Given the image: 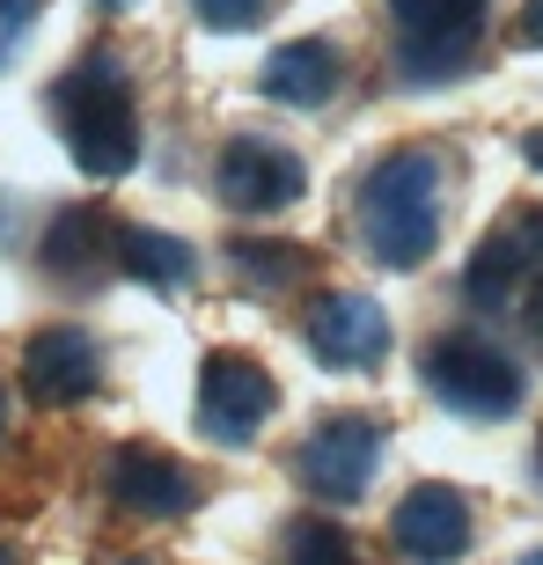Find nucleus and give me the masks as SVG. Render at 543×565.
<instances>
[{
    "mask_svg": "<svg viewBox=\"0 0 543 565\" xmlns=\"http://www.w3.org/2000/svg\"><path fill=\"white\" fill-rule=\"evenodd\" d=\"M440 199H448V162L434 147H397L360 184V206H353L360 250L375 257L382 273H418L440 243Z\"/></svg>",
    "mask_w": 543,
    "mask_h": 565,
    "instance_id": "f257e3e1",
    "label": "nucleus"
},
{
    "mask_svg": "<svg viewBox=\"0 0 543 565\" xmlns=\"http://www.w3.org/2000/svg\"><path fill=\"white\" fill-rule=\"evenodd\" d=\"M52 110H60V132L88 177H126L140 162V110H132V74L118 52H88L66 66V82L52 88Z\"/></svg>",
    "mask_w": 543,
    "mask_h": 565,
    "instance_id": "f03ea898",
    "label": "nucleus"
},
{
    "mask_svg": "<svg viewBox=\"0 0 543 565\" xmlns=\"http://www.w3.org/2000/svg\"><path fill=\"white\" fill-rule=\"evenodd\" d=\"M418 382H426L448 412H462V419H507V412L522 404V367H514L500 345L470 338V331L434 338V345L418 353Z\"/></svg>",
    "mask_w": 543,
    "mask_h": 565,
    "instance_id": "7ed1b4c3",
    "label": "nucleus"
},
{
    "mask_svg": "<svg viewBox=\"0 0 543 565\" xmlns=\"http://www.w3.org/2000/svg\"><path fill=\"white\" fill-rule=\"evenodd\" d=\"M390 22L404 82H448L485 30V0H390Z\"/></svg>",
    "mask_w": 543,
    "mask_h": 565,
    "instance_id": "20e7f679",
    "label": "nucleus"
},
{
    "mask_svg": "<svg viewBox=\"0 0 543 565\" xmlns=\"http://www.w3.org/2000/svg\"><path fill=\"white\" fill-rule=\"evenodd\" d=\"M375 462H382V419H368V412H338V419H316V434L301 440L294 478L309 484L316 500L353 507V500H368Z\"/></svg>",
    "mask_w": 543,
    "mask_h": 565,
    "instance_id": "39448f33",
    "label": "nucleus"
},
{
    "mask_svg": "<svg viewBox=\"0 0 543 565\" xmlns=\"http://www.w3.org/2000/svg\"><path fill=\"white\" fill-rule=\"evenodd\" d=\"M272 404H279V390L251 353H206V367H199V426H206V440L251 448L257 426L272 419Z\"/></svg>",
    "mask_w": 543,
    "mask_h": 565,
    "instance_id": "423d86ee",
    "label": "nucleus"
},
{
    "mask_svg": "<svg viewBox=\"0 0 543 565\" xmlns=\"http://www.w3.org/2000/svg\"><path fill=\"white\" fill-rule=\"evenodd\" d=\"M543 287V213H514L478 243L470 273H462V294L478 309H522V294Z\"/></svg>",
    "mask_w": 543,
    "mask_h": 565,
    "instance_id": "0eeeda50",
    "label": "nucleus"
},
{
    "mask_svg": "<svg viewBox=\"0 0 543 565\" xmlns=\"http://www.w3.org/2000/svg\"><path fill=\"white\" fill-rule=\"evenodd\" d=\"M213 191L228 199L235 213H279L294 206L301 191H309V169H301V154H287V147L272 140H228L221 147V162H213Z\"/></svg>",
    "mask_w": 543,
    "mask_h": 565,
    "instance_id": "6e6552de",
    "label": "nucleus"
},
{
    "mask_svg": "<svg viewBox=\"0 0 543 565\" xmlns=\"http://www.w3.org/2000/svg\"><path fill=\"white\" fill-rule=\"evenodd\" d=\"M96 382H104V345L82 323H44L22 345V390L38 404H82L96 397Z\"/></svg>",
    "mask_w": 543,
    "mask_h": 565,
    "instance_id": "1a4fd4ad",
    "label": "nucleus"
},
{
    "mask_svg": "<svg viewBox=\"0 0 543 565\" xmlns=\"http://www.w3.org/2000/svg\"><path fill=\"white\" fill-rule=\"evenodd\" d=\"M104 484H110V500L126 507V514H140V522H177V514L199 507V478L169 448H140V440L110 456Z\"/></svg>",
    "mask_w": 543,
    "mask_h": 565,
    "instance_id": "9d476101",
    "label": "nucleus"
},
{
    "mask_svg": "<svg viewBox=\"0 0 543 565\" xmlns=\"http://www.w3.org/2000/svg\"><path fill=\"white\" fill-rule=\"evenodd\" d=\"M309 353L323 360V367H353V375H368V367L390 360V316H382L368 294H316Z\"/></svg>",
    "mask_w": 543,
    "mask_h": 565,
    "instance_id": "9b49d317",
    "label": "nucleus"
},
{
    "mask_svg": "<svg viewBox=\"0 0 543 565\" xmlns=\"http://www.w3.org/2000/svg\"><path fill=\"white\" fill-rule=\"evenodd\" d=\"M390 536L412 565H456L470 551V500L456 484H418V492H404Z\"/></svg>",
    "mask_w": 543,
    "mask_h": 565,
    "instance_id": "f8f14e48",
    "label": "nucleus"
},
{
    "mask_svg": "<svg viewBox=\"0 0 543 565\" xmlns=\"http://www.w3.org/2000/svg\"><path fill=\"white\" fill-rule=\"evenodd\" d=\"M338 74H345V60H338L331 38H294V44H279V52L257 66V88H265L272 104L316 110V104L338 96Z\"/></svg>",
    "mask_w": 543,
    "mask_h": 565,
    "instance_id": "ddd939ff",
    "label": "nucleus"
},
{
    "mask_svg": "<svg viewBox=\"0 0 543 565\" xmlns=\"http://www.w3.org/2000/svg\"><path fill=\"white\" fill-rule=\"evenodd\" d=\"M44 265L60 279H96L104 265H118V228H110V213L96 206H66L44 235Z\"/></svg>",
    "mask_w": 543,
    "mask_h": 565,
    "instance_id": "4468645a",
    "label": "nucleus"
},
{
    "mask_svg": "<svg viewBox=\"0 0 543 565\" xmlns=\"http://www.w3.org/2000/svg\"><path fill=\"white\" fill-rule=\"evenodd\" d=\"M118 265H126L132 279H147V287H184V279L199 273V257L162 228H118Z\"/></svg>",
    "mask_w": 543,
    "mask_h": 565,
    "instance_id": "2eb2a0df",
    "label": "nucleus"
},
{
    "mask_svg": "<svg viewBox=\"0 0 543 565\" xmlns=\"http://www.w3.org/2000/svg\"><path fill=\"white\" fill-rule=\"evenodd\" d=\"M287 565H353V544H345V529L309 514V522L287 529Z\"/></svg>",
    "mask_w": 543,
    "mask_h": 565,
    "instance_id": "dca6fc26",
    "label": "nucleus"
},
{
    "mask_svg": "<svg viewBox=\"0 0 543 565\" xmlns=\"http://www.w3.org/2000/svg\"><path fill=\"white\" fill-rule=\"evenodd\" d=\"M191 15L206 22V30H221V38H235V30H251L265 15V0H191Z\"/></svg>",
    "mask_w": 543,
    "mask_h": 565,
    "instance_id": "f3484780",
    "label": "nucleus"
},
{
    "mask_svg": "<svg viewBox=\"0 0 543 565\" xmlns=\"http://www.w3.org/2000/svg\"><path fill=\"white\" fill-rule=\"evenodd\" d=\"M38 15H44V0H0V66L22 52V38L38 30Z\"/></svg>",
    "mask_w": 543,
    "mask_h": 565,
    "instance_id": "a211bd4d",
    "label": "nucleus"
},
{
    "mask_svg": "<svg viewBox=\"0 0 543 565\" xmlns=\"http://www.w3.org/2000/svg\"><path fill=\"white\" fill-rule=\"evenodd\" d=\"M235 265H243V273H251V279H272V287H287V279H294V265H301V257H294L287 243H279V257H265V243H235Z\"/></svg>",
    "mask_w": 543,
    "mask_h": 565,
    "instance_id": "6ab92c4d",
    "label": "nucleus"
},
{
    "mask_svg": "<svg viewBox=\"0 0 543 565\" xmlns=\"http://www.w3.org/2000/svg\"><path fill=\"white\" fill-rule=\"evenodd\" d=\"M514 38H522L529 52H543V0H522V22H514Z\"/></svg>",
    "mask_w": 543,
    "mask_h": 565,
    "instance_id": "aec40b11",
    "label": "nucleus"
},
{
    "mask_svg": "<svg viewBox=\"0 0 543 565\" xmlns=\"http://www.w3.org/2000/svg\"><path fill=\"white\" fill-rule=\"evenodd\" d=\"M529 162H536V169H543V126H536V132H529Z\"/></svg>",
    "mask_w": 543,
    "mask_h": 565,
    "instance_id": "412c9836",
    "label": "nucleus"
},
{
    "mask_svg": "<svg viewBox=\"0 0 543 565\" xmlns=\"http://www.w3.org/2000/svg\"><path fill=\"white\" fill-rule=\"evenodd\" d=\"M0 565H22V558H15V551H0Z\"/></svg>",
    "mask_w": 543,
    "mask_h": 565,
    "instance_id": "4be33fe9",
    "label": "nucleus"
},
{
    "mask_svg": "<svg viewBox=\"0 0 543 565\" xmlns=\"http://www.w3.org/2000/svg\"><path fill=\"white\" fill-rule=\"evenodd\" d=\"M522 565H543V551H529V558H522Z\"/></svg>",
    "mask_w": 543,
    "mask_h": 565,
    "instance_id": "5701e85b",
    "label": "nucleus"
},
{
    "mask_svg": "<svg viewBox=\"0 0 543 565\" xmlns=\"http://www.w3.org/2000/svg\"><path fill=\"white\" fill-rule=\"evenodd\" d=\"M0 426H8V404H0Z\"/></svg>",
    "mask_w": 543,
    "mask_h": 565,
    "instance_id": "b1692460",
    "label": "nucleus"
},
{
    "mask_svg": "<svg viewBox=\"0 0 543 565\" xmlns=\"http://www.w3.org/2000/svg\"><path fill=\"white\" fill-rule=\"evenodd\" d=\"M126 565H147V558H126Z\"/></svg>",
    "mask_w": 543,
    "mask_h": 565,
    "instance_id": "393cba45",
    "label": "nucleus"
}]
</instances>
